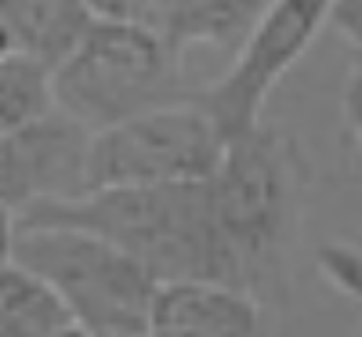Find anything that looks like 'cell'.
<instances>
[{"label": "cell", "mask_w": 362, "mask_h": 337, "mask_svg": "<svg viewBox=\"0 0 362 337\" xmlns=\"http://www.w3.org/2000/svg\"><path fill=\"white\" fill-rule=\"evenodd\" d=\"M25 225H76L98 232L109 243L138 258L156 280L181 275H214L228 280L232 272L221 239L210 218L206 181L181 185H102L76 200L40 203L18 214Z\"/></svg>", "instance_id": "6da1fadb"}, {"label": "cell", "mask_w": 362, "mask_h": 337, "mask_svg": "<svg viewBox=\"0 0 362 337\" xmlns=\"http://www.w3.org/2000/svg\"><path fill=\"white\" fill-rule=\"evenodd\" d=\"M300 156L279 127H254L228 142L218 171L206 178L232 283L261 297L283 275L300 222Z\"/></svg>", "instance_id": "7a4b0ae2"}, {"label": "cell", "mask_w": 362, "mask_h": 337, "mask_svg": "<svg viewBox=\"0 0 362 337\" xmlns=\"http://www.w3.org/2000/svg\"><path fill=\"white\" fill-rule=\"evenodd\" d=\"M181 51L148 22L95 18L76 47L51 66L54 109L102 131L156 105L189 98Z\"/></svg>", "instance_id": "3957f363"}, {"label": "cell", "mask_w": 362, "mask_h": 337, "mask_svg": "<svg viewBox=\"0 0 362 337\" xmlns=\"http://www.w3.org/2000/svg\"><path fill=\"white\" fill-rule=\"evenodd\" d=\"M15 258L51 283V290L69 309L76 333H148L160 280L105 236L76 225L22 222Z\"/></svg>", "instance_id": "277c9868"}, {"label": "cell", "mask_w": 362, "mask_h": 337, "mask_svg": "<svg viewBox=\"0 0 362 337\" xmlns=\"http://www.w3.org/2000/svg\"><path fill=\"white\" fill-rule=\"evenodd\" d=\"M225 149V131L203 109L199 98L156 105L95 131L90 138V189L206 181L218 171Z\"/></svg>", "instance_id": "5b68a950"}, {"label": "cell", "mask_w": 362, "mask_h": 337, "mask_svg": "<svg viewBox=\"0 0 362 337\" xmlns=\"http://www.w3.org/2000/svg\"><path fill=\"white\" fill-rule=\"evenodd\" d=\"M329 4L334 0H272L243 37L225 76L196 95L228 142L261 124L268 95L305 58L319 29L329 25Z\"/></svg>", "instance_id": "8992f818"}, {"label": "cell", "mask_w": 362, "mask_h": 337, "mask_svg": "<svg viewBox=\"0 0 362 337\" xmlns=\"http://www.w3.org/2000/svg\"><path fill=\"white\" fill-rule=\"evenodd\" d=\"M90 138L95 131L62 109L0 131V200L22 214L83 196L90 189Z\"/></svg>", "instance_id": "52a82bcc"}, {"label": "cell", "mask_w": 362, "mask_h": 337, "mask_svg": "<svg viewBox=\"0 0 362 337\" xmlns=\"http://www.w3.org/2000/svg\"><path fill=\"white\" fill-rule=\"evenodd\" d=\"M261 326V297L239 283L214 275L163 280L153 297L148 333H206V337H247Z\"/></svg>", "instance_id": "ba28073f"}, {"label": "cell", "mask_w": 362, "mask_h": 337, "mask_svg": "<svg viewBox=\"0 0 362 337\" xmlns=\"http://www.w3.org/2000/svg\"><path fill=\"white\" fill-rule=\"evenodd\" d=\"M268 4L272 0H153L145 22L181 51L192 44L239 47Z\"/></svg>", "instance_id": "9c48e42d"}, {"label": "cell", "mask_w": 362, "mask_h": 337, "mask_svg": "<svg viewBox=\"0 0 362 337\" xmlns=\"http://www.w3.org/2000/svg\"><path fill=\"white\" fill-rule=\"evenodd\" d=\"M76 333L69 309L44 275L18 258L0 265V337H51Z\"/></svg>", "instance_id": "30bf717a"}, {"label": "cell", "mask_w": 362, "mask_h": 337, "mask_svg": "<svg viewBox=\"0 0 362 337\" xmlns=\"http://www.w3.org/2000/svg\"><path fill=\"white\" fill-rule=\"evenodd\" d=\"M95 18L90 0H18L15 51L40 58L44 66H58Z\"/></svg>", "instance_id": "8fae6325"}, {"label": "cell", "mask_w": 362, "mask_h": 337, "mask_svg": "<svg viewBox=\"0 0 362 337\" xmlns=\"http://www.w3.org/2000/svg\"><path fill=\"white\" fill-rule=\"evenodd\" d=\"M47 109H54L51 66L25 51L0 55V131H11Z\"/></svg>", "instance_id": "7c38bea8"}, {"label": "cell", "mask_w": 362, "mask_h": 337, "mask_svg": "<svg viewBox=\"0 0 362 337\" xmlns=\"http://www.w3.org/2000/svg\"><path fill=\"white\" fill-rule=\"evenodd\" d=\"M344 120H348V131H351V142L362 156V55L351 69V76L344 80Z\"/></svg>", "instance_id": "4fadbf2b"}, {"label": "cell", "mask_w": 362, "mask_h": 337, "mask_svg": "<svg viewBox=\"0 0 362 337\" xmlns=\"http://www.w3.org/2000/svg\"><path fill=\"white\" fill-rule=\"evenodd\" d=\"M329 25L348 37L362 55V0H334L329 4Z\"/></svg>", "instance_id": "5bb4252c"}, {"label": "cell", "mask_w": 362, "mask_h": 337, "mask_svg": "<svg viewBox=\"0 0 362 337\" xmlns=\"http://www.w3.org/2000/svg\"><path fill=\"white\" fill-rule=\"evenodd\" d=\"M153 0H90L98 18H127V22H145Z\"/></svg>", "instance_id": "9a60e30c"}, {"label": "cell", "mask_w": 362, "mask_h": 337, "mask_svg": "<svg viewBox=\"0 0 362 337\" xmlns=\"http://www.w3.org/2000/svg\"><path fill=\"white\" fill-rule=\"evenodd\" d=\"M18 229H22L18 210H15L11 203L0 200V265L15 261V251H18Z\"/></svg>", "instance_id": "2e32d148"}, {"label": "cell", "mask_w": 362, "mask_h": 337, "mask_svg": "<svg viewBox=\"0 0 362 337\" xmlns=\"http://www.w3.org/2000/svg\"><path fill=\"white\" fill-rule=\"evenodd\" d=\"M15 15L18 0H0V55L15 51Z\"/></svg>", "instance_id": "e0dca14e"}]
</instances>
